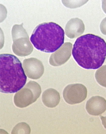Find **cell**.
Instances as JSON below:
<instances>
[{"mask_svg": "<svg viewBox=\"0 0 106 134\" xmlns=\"http://www.w3.org/2000/svg\"><path fill=\"white\" fill-rule=\"evenodd\" d=\"M72 54L75 60L82 68L97 69L105 60V42L99 36L86 34L76 39L73 46Z\"/></svg>", "mask_w": 106, "mask_h": 134, "instance_id": "cell-1", "label": "cell"}, {"mask_svg": "<svg viewBox=\"0 0 106 134\" xmlns=\"http://www.w3.org/2000/svg\"><path fill=\"white\" fill-rule=\"evenodd\" d=\"M0 91L5 93L17 92L25 85L27 77L22 63L15 55H0Z\"/></svg>", "mask_w": 106, "mask_h": 134, "instance_id": "cell-2", "label": "cell"}, {"mask_svg": "<svg viewBox=\"0 0 106 134\" xmlns=\"http://www.w3.org/2000/svg\"><path fill=\"white\" fill-rule=\"evenodd\" d=\"M64 30L53 22H45L35 29L30 41L35 48L47 53H52L59 49L64 43Z\"/></svg>", "mask_w": 106, "mask_h": 134, "instance_id": "cell-3", "label": "cell"}, {"mask_svg": "<svg viewBox=\"0 0 106 134\" xmlns=\"http://www.w3.org/2000/svg\"><path fill=\"white\" fill-rule=\"evenodd\" d=\"M41 92L39 84L35 81H30L15 94L14 98L15 104L19 108H26L35 102Z\"/></svg>", "mask_w": 106, "mask_h": 134, "instance_id": "cell-4", "label": "cell"}, {"mask_svg": "<svg viewBox=\"0 0 106 134\" xmlns=\"http://www.w3.org/2000/svg\"><path fill=\"white\" fill-rule=\"evenodd\" d=\"M87 90L82 84H71L64 90L63 95L65 102L69 104H79L85 100L87 97Z\"/></svg>", "mask_w": 106, "mask_h": 134, "instance_id": "cell-5", "label": "cell"}, {"mask_svg": "<svg viewBox=\"0 0 106 134\" xmlns=\"http://www.w3.org/2000/svg\"><path fill=\"white\" fill-rule=\"evenodd\" d=\"M23 66L26 75L30 79H39L44 73L43 64L41 61L36 58L25 59L23 62Z\"/></svg>", "mask_w": 106, "mask_h": 134, "instance_id": "cell-6", "label": "cell"}, {"mask_svg": "<svg viewBox=\"0 0 106 134\" xmlns=\"http://www.w3.org/2000/svg\"><path fill=\"white\" fill-rule=\"evenodd\" d=\"M72 44L70 42L65 43L60 49L51 55L49 62L51 65L59 66L68 61L71 56Z\"/></svg>", "mask_w": 106, "mask_h": 134, "instance_id": "cell-7", "label": "cell"}, {"mask_svg": "<svg viewBox=\"0 0 106 134\" xmlns=\"http://www.w3.org/2000/svg\"><path fill=\"white\" fill-rule=\"evenodd\" d=\"M86 109L88 113L91 115H100L106 110V100L99 96L92 97L87 102Z\"/></svg>", "mask_w": 106, "mask_h": 134, "instance_id": "cell-8", "label": "cell"}, {"mask_svg": "<svg viewBox=\"0 0 106 134\" xmlns=\"http://www.w3.org/2000/svg\"><path fill=\"white\" fill-rule=\"evenodd\" d=\"M85 30V25L81 20L78 18H73L66 25L65 34L69 38L74 39L81 35Z\"/></svg>", "mask_w": 106, "mask_h": 134, "instance_id": "cell-9", "label": "cell"}, {"mask_svg": "<svg viewBox=\"0 0 106 134\" xmlns=\"http://www.w3.org/2000/svg\"><path fill=\"white\" fill-rule=\"evenodd\" d=\"M42 100L44 104L49 108H55L58 105L60 100L59 93L56 90L50 88L42 94Z\"/></svg>", "mask_w": 106, "mask_h": 134, "instance_id": "cell-10", "label": "cell"}, {"mask_svg": "<svg viewBox=\"0 0 106 134\" xmlns=\"http://www.w3.org/2000/svg\"><path fill=\"white\" fill-rule=\"evenodd\" d=\"M31 128L28 124L26 122H22L17 124L13 128L11 134H30Z\"/></svg>", "mask_w": 106, "mask_h": 134, "instance_id": "cell-11", "label": "cell"}, {"mask_svg": "<svg viewBox=\"0 0 106 134\" xmlns=\"http://www.w3.org/2000/svg\"><path fill=\"white\" fill-rule=\"evenodd\" d=\"M96 81L100 85L106 87V65L98 69L95 74Z\"/></svg>", "mask_w": 106, "mask_h": 134, "instance_id": "cell-12", "label": "cell"}]
</instances>
